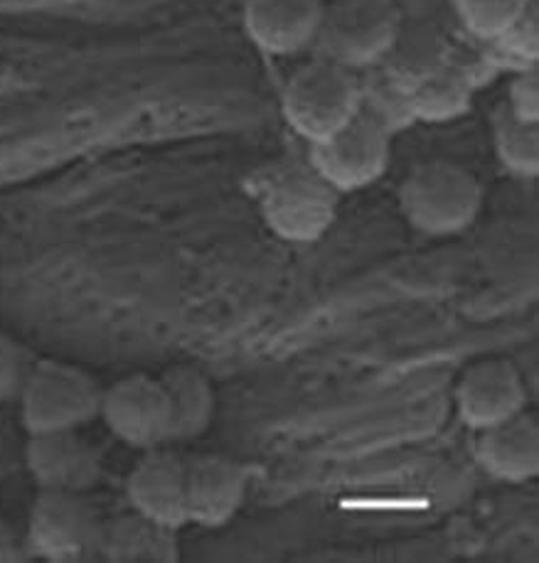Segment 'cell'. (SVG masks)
<instances>
[{
	"label": "cell",
	"mask_w": 539,
	"mask_h": 563,
	"mask_svg": "<svg viewBox=\"0 0 539 563\" xmlns=\"http://www.w3.org/2000/svg\"><path fill=\"white\" fill-rule=\"evenodd\" d=\"M256 200L264 222L278 239L308 244L333 224L340 192L310 163H282L262 177Z\"/></svg>",
	"instance_id": "6da1fadb"
},
{
	"label": "cell",
	"mask_w": 539,
	"mask_h": 563,
	"mask_svg": "<svg viewBox=\"0 0 539 563\" xmlns=\"http://www.w3.org/2000/svg\"><path fill=\"white\" fill-rule=\"evenodd\" d=\"M399 207L409 224L424 234H461L483 210V185L459 163L427 161L404 177Z\"/></svg>",
	"instance_id": "7a4b0ae2"
},
{
	"label": "cell",
	"mask_w": 539,
	"mask_h": 563,
	"mask_svg": "<svg viewBox=\"0 0 539 563\" xmlns=\"http://www.w3.org/2000/svg\"><path fill=\"white\" fill-rule=\"evenodd\" d=\"M362 107V79L355 69L320 57L288 77L282 97L284 117L308 143L326 139Z\"/></svg>",
	"instance_id": "3957f363"
},
{
	"label": "cell",
	"mask_w": 539,
	"mask_h": 563,
	"mask_svg": "<svg viewBox=\"0 0 539 563\" xmlns=\"http://www.w3.org/2000/svg\"><path fill=\"white\" fill-rule=\"evenodd\" d=\"M101 387L89 372L57 360L30 364L18 391L28 433L77 431L99 416Z\"/></svg>",
	"instance_id": "277c9868"
},
{
	"label": "cell",
	"mask_w": 539,
	"mask_h": 563,
	"mask_svg": "<svg viewBox=\"0 0 539 563\" xmlns=\"http://www.w3.org/2000/svg\"><path fill=\"white\" fill-rule=\"evenodd\" d=\"M402 25L397 0H333L326 3L316 43L323 57L362 71L382 65Z\"/></svg>",
	"instance_id": "5b68a950"
},
{
	"label": "cell",
	"mask_w": 539,
	"mask_h": 563,
	"mask_svg": "<svg viewBox=\"0 0 539 563\" xmlns=\"http://www.w3.org/2000/svg\"><path fill=\"white\" fill-rule=\"evenodd\" d=\"M103 527L107 521L85 493L40 489L30 509L25 547L30 556L57 563L99 559Z\"/></svg>",
	"instance_id": "8992f818"
},
{
	"label": "cell",
	"mask_w": 539,
	"mask_h": 563,
	"mask_svg": "<svg viewBox=\"0 0 539 563\" xmlns=\"http://www.w3.org/2000/svg\"><path fill=\"white\" fill-rule=\"evenodd\" d=\"M392 131L370 113L358 111L326 139L310 143L308 163L338 192L367 187L389 168Z\"/></svg>",
	"instance_id": "52a82bcc"
},
{
	"label": "cell",
	"mask_w": 539,
	"mask_h": 563,
	"mask_svg": "<svg viewBox=\"0 0 539 563\" xmlns=\"http://www.w3.org/2000/svg\"><path fill=\"white\" fill-rule=\"evenodd\" d=\"M99 416L119 441L141 451L170 443V411L161 377L131 374L101 391Z\"/></svg>",
	"instance_id": "ba28073f"
},
{
	"label": "cell",
	"mask_w": 539,
	"mask_h": 563,
	"mask_svg": "<svg viewBox=\"0 0 539 563\" xmlns=\"http://www.w3.org/2000/svg\"><path fill=\"white\" fill-rule=\"evenodd\" d=\"M25 465L40 489L89 493L103 475L101 455L77 431L30 433Z\"/></svg>",
	"instance_id": "9c48e42d"
},
{
	"label": "cell",
	"mask_w": 539,
	"mask_h": 563,
	"mask_svg": "<svg viewBox=\"0 0 539 563\" xmlns=\"http://www.w3.org/2000/svg\"><path fill=\"white\" fill-rule=\"evenodd\" d=\"M527 406L520 369L510 360H481L471 364L455 384V409L465 426L481 431Z\"/></svg>",
	"instance_id": "30bf717a"
},
{
	"label": "cell",
	"mask_w": 539,
	"mask_h": 563,
	"mask_svg": "<svg viewBox=\"0 0 539 563\" xmlns=\"http://www.w3.org/2000/svg\"><path fill=\"white\" fill-rule=\"evenodd\" d=\"M185 483H188V461H183L165 445L151 448V451H143V457L129 475V503L136 512L180 529L188 525Z\"/></svg>",
	"instance_id": "8fae6325"
},
{
	"label": "cell",
	"mask_w": 539,
	"mask_h": 563,
	"mask_svg": "<svg viewBox=\"0 0 539 563\" xmlns=\"http://www.w3.org/2000/svg\"><path fill=\"white\" fill-rule=\"evenodd\" d=\"M326 0H246L244 30L266 55H296L318 40Z\"/></svg>",
	"instance_id": "7c38bea8"
},
{
	"label": "cell",
	"mask_w": 539,
	"mask_h": 563,
	"mask_svg": "<svg viewBox=\"0 0 539 563\" xmlns=\"http://www.w3.org/2000/svg\"><path fill=\"white\" fill-rule=\"evenodd\" d=\"M249 471L224 455H197L188 461V521L222 527L244 505Z\"/></svg>",
	"instance_id": "4fadbf2b"
},
{
	"label": "cell",
	"mask_w": 539,
	"mask_h": 563,
	"mask_svg": "<svg viewBox=\"0 0 539 563\" xmlns=\"http://www.w3.org/2000/svg\"><path fill=\"white\" fill-rule=\"evenodd\" d=\"M475 457L493 477L525 483L539 473V423L522 409L479 431Z\"/></svg>",
	"instance_id": "5bb4252c"
},
{
	"label": "cell",
	"mask_w": 539,
	"mask_h": 563,
	"mask_svg": "<svg viewBox=\"0 0 539 563\" xmlns=\"http://www.w3.org/2000/svg\"><path fill=\"white\" fill-rule=\"evenodd\" d=\"M101 559L117 563H175L180 561L178 529L133 509L131 515L103 527Z\"/></svg>",
	"instance_id": "9a60e30c"
},
{
	"label": "cell",
	"mask_w": 539,
	"mask_h": 563,
	"mask_svg": "<svg viewBox=\"0 0 539 563\" xmlns=\"http://www.w3.org/2000/svg\"><path fill=\"white\" fill-rule=\"evenodd\" d=\"M161 384L170 411V441H193L210 429L215 389L200 369L170 367L163 372Z\"/></svg>",
	"instance_id": "2e32d148"
},
{
	"label": "cell",
	"mask_w": 539,
	"mask_h": 563,
	"mask_svg": "<svg viewBox=\"0 0 539 563\" xmlns=\"http://www.w3.org/2000/svg\"><path fill=\"white\" fill-rule=\"evenodd\" d=\"M473 81L461 67L449 59L443 67L431 71L407 89L411 119L427 123H446L465 113L471 107Z\"/></svg>",
	"instance_id": "e0dca14e"
},
{
	"label": "cell",
	"mask_w": 539,
	"mask_h": 563,
	"mask_svg": "<svg viewBox=\"0 0 539 563\" xmlns=\"http://www.w3.org/2000/svg\"><path fill=\"white\" fill-rule=\"evenodd\" d=\"M446 62H449V49H446L441 35L427 27L409 30L407 20H404L399 37L394 40L387 57L382 59V65H385L382 71L397 81L399 87L409 89L419 79L429 77L431 71L443 67Z\"/></svg>",
	"instance_id": "ac0fdd59"
},
{
	"label": "cell",
	"mask_w": 539,
	"mask_h": 563,
	"mask_svg": "<svg viewBox=\"0 0 539 563\" xmlns=\"http://www.w3.org/2000/svg\"><path fill=\"white\" fill-rule=\"evenodd\" d=\"M495 155L507 173L535 177L539 173V123L513 117L505 107L497 109L493 123Z\"/></svg>",
	"instance_id": "d6986e66"
},
{
	"label": "cell",
	"mask_w": 539,
	"mask_h": 563,
	"mask_svg": "<svg viewBox=\"0 0 539 563\" xmlns=\"http://www.w3.org/2000/svg\"><path fill=\"white\" fill-rule=\"evenodd\" d=\"M532 0H451L453 13L473 37L495 43Z\"/></svg>",
	"instance_id": "ffe728a7"
},
{
	"label": "cell",
	"mask_w": 539,
	"mask_h": 563,
	"mask_svg": "<svg viewBox=\"0 0 539 563\" xmlns=\"http://www.w3.org/2000/svg\"><path fill=\"white\" fill-rule=\"evenodd\" d=\"M507 57L520 62V69L535 67L539 55V27H537V5L535 0L525 8V13L515 20V23L505 30V33L495 40Z\"/></svg>",
	"instance_id": "44dd1931"
},
{
	"label": "cell",
	"mask_w": 539,
	"mask_h": 563,
	"mask_svg": "<svg viewBox=\"0 0 539 563\" xmlns=\"http://www.w3.org/2000/svg\"><path fill=\"white\" fill-rule=\"evenodd\" d=\"M30 364H33L30 352L18 340L0 332V401L18 399Z\"/></svg>",
	"instance_id": "7402d4cb"
},
{
	"label": "cell",
	"mask_w": 539,
	"mask_h": 563,
	"mask_svg": "<svg viewBox=\"0 0 539 563\" xmlns=\"http://www.w3.org/2000/svg\"><path fill=\"white\" fill-rule=\"evenodd\" d=\"M505 109L522 121L539 123V75L535 67H525L507 87Z\"/></svg>",
	"instance_id": "603a6c76"
},
{
	"label": "cell",
	"mask_w": 539,
	"mask_h": 563,
	"mask_svg": "<svg viewBox=\"0 0 539 563\" xmlns=\"http://www.w3.org/2000/svg\"><path fill=\"white\" fill-rule=\"evenodd\" d=\"M28 559L30 551L25 547V539L6 519H0V563H20Z\"/></svg>",
	"instance_id": "cb8c5ba5"
}]
</instances>
